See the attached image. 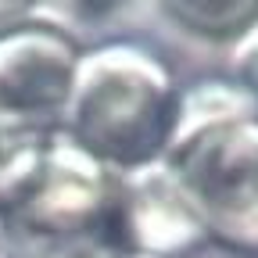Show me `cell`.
Listing matches in <instances>:
<instances>
[{"label":"cell","mask_w":258,"mask_h":258,"mask_svg":"<svg viewBox=\"0 0 258 258\" xmlns=\"http://www.w3.org/2000/svg\"><path fill=\"white\" fill-rule=\"evenodd\" d=\"M179 93L169 69L144 47L83 50L57 133L115 172H137L165 154Z\"/></svg>","instance_id":"cell-2"},{"label":"cell","mask_w":258,"mask_h":258,"mask_svg":"<svg viewBox=\"0 0 258 258\" xmlns=\"http://www.w3.org/2000/svg\"><path fill=\"white\" fill-rule=\"evenodd\" d=\"M233 83L247 93V101L254 104V115H258V22L233 47Z\"/></svg>","instance_id":"cell-6"},{"label":"cell","mask_w":258,"mask_h":258,"mask_svg":"<svg viewBox=\"0 0 258 258\" xmlns=\"http://www.w3.org/2000/svg\"><path fill=\"white\" fill-rule=\"evenodd\" d=\"M118 230L125 251L140 258H183L208 244L205 226L161 161L122 172Z\"/></svg>","instance_id":"cell-4"},{"label":"cell","mask_w":258,"mask_h":258,"mask_svg":"<svg viewBox=\"0 0 258 258\" xmlns=\"http://www.w3.org/2000/svg\"><path fill=\"white\" fill-rule=\"evenodd\" d=\"M154 8L205 40H240L258 22V0H154Z\"/></svg>","instance_id":"cell-5"},{"label":"cell","mask_w":258,"mask_h":258,"mask_svg":"<svg viewBox=\"0 0 258 258\" xmlns=\"http://www.w3.org/2000/svg\"><path fill=\"white\" fill-rule=\"evenodd\" d=\"M79 43L54 22L25 18L0 29V118L54 133L79 69Z\"/></svg>","instance_id":"cell-3"},{"label":"cell","mask_w":258,"mask_h":258,"mask_svg":"<svg viewBox=\"0 0 258 258\" xmlns=\"http://www.w3.org/2000/svg\"><path fill=\"white\" fill-rule=\"evenodd\" d=\"M158 161L208 240L258 254V115L237 83L212 79L179 93L172 140Z\"/></svg>","instance_id":"cell-1"},{"label":"cell","mask_w":258,"mask_h":258,"mask_svg":"<svg viewBox=\"0 0 258 258\" xmlns=\"http://www.w3.org/2000/svg\"><path fill=\"white\" fill-rule=\"evenodd\" d=\"M0 258H11V254H0Z\"/></svg>","instance_id":"cell-8"},{"label":"cell","mask_w":258,"mask_h":258,"mask_svg":"<svg viewBox=\"0 0 258 258\" xmlns=\"http://www.w3.org/2000/svg\"><path fill=\"white\" fill-rule=\"evenodd\" d=\"M43 4H47V0H0V29H8V25H18V22L32 18Z\"/></svg>","instance_id":"cell-7"}]
</instances>
